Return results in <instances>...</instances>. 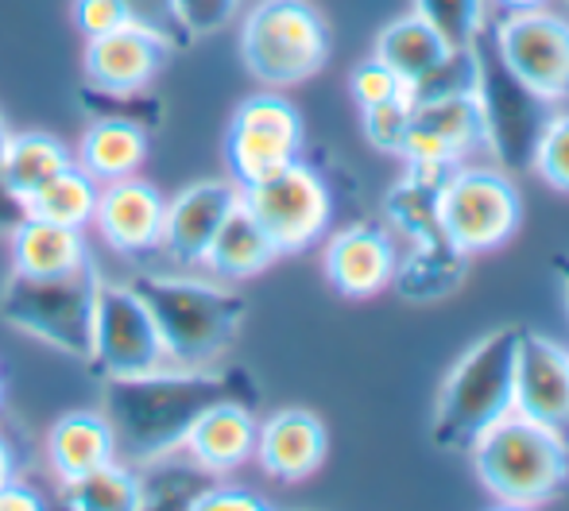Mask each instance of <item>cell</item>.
Returning a JSON list of instances; mask_svg holds the SVG:
<instances>
[{"label": "cell", "mask_w": 569, "mask_h": 511, "mask_svg": "<svg viewBox=\"0 0 569 511\" xmlns=\"http://www.w3.org/2000/svg\"><path fill=\"white\" fill-rule=\"evenodd\" d=\"M226 399H237V403L256 411L260 407V388H256L252 372L156 369L143 372V377H109L101 414L113 427L117 458L140 469L179 453L190 427L213 403H226Z\"/></svg>", "instance_id": "6da1fadb"}, {"label": "cell", "mask_w": 569, "mask_h": 511, "mask_svg": "<svg viewBox=\"0 0 569 511\" xmlns=\"http://www.w3.org/2000/svg\"><path fill=\"white\" fill-rule=\"evenodd\" d=\"M519 341H523V325H503L480 338L450 369L430 422V438L438 450L469 453L485 430L516 411Z\"/></svg>", "instance_id": "7a4b0ae2"}, {"label": "cell", "mask_w": 569, "mask_h": 511, "mask_svg": "<svg viewBox=\"0 0 569 511\" xmlns=\"http://www.w3.org/2000/svg\"><path fill=\"white\" fill-rule=\"evenodd\" d=\"M472 465L485 492L503 508H539L569 484V445L562 430L511 411L472 445Z\"/></svg>", "instance_id": "3957f363"}, {"label": "cell", "mask_w": 569, "mask_h": 511, "mask_svg": "<svg viewBox=\"0 0 569 511\" xmlns=\"http://www.w3.org/2000/svg\"><path fill=\"white\" fill-rule=\"evenodd\" d=\"M128 287L156 318L167 361L174 369H210L213 361H221L248 314V302L237 291L202 283V279L140 275Z\"/></svg>", "instance_id": "277c9868"}, {"label": "cell", "mask_w": 569, "mask_h": 511, "mask_svg": "<svg viewBox=\"0 0 569 511\" xmlns=\"http://www.w3.org/2000/svg\"><path fill=\"white\" fill-rule=\"evenodd\" d=\"M98 291L101 279L93 263L51 279H28L12 271V279L0 291V318L12 330L28 333V338L74 357V361H90Z\"/></svg>", "instance_id": "5b68a950"}, {"label": "cell", "mask_w": 569, "mask_h": 511, "mask_svg": "<svg viewBox=\"0 0 569 511\" xmlns=\"http://www.w3.org/2000/svg\"><path fill=\"white\" fill-rule=\"evenodd\" d=\"M240 59L268 90H291L326 67L330 28L310 0H260L240 28Z\"/></svg>", "instance_id": "8992f818"}, {"label": "cell", "mask_w": 569, "mask_h": 511, "mask_svg": "<svg viewBox=\"0 0 569 511\" xmlns=\"http://www.w3.org/2000/svg\"><path fill=\"white\" fill-rule=\"evenodd\" d=\"M472 47H477L480 62L477 106L480 121H485V148L492 151L500 171H527L535 163V148H539L550 117H555V101L542 98L500 59L492 31L488 36L480 31Z\"/></svg>", "instance_id": "52a82bcc"}, {"label": "cell", "mask_w": 569, "mask_h": 511, "mask_svg": "<svg viewBox=\"0 0 569 511\" xmlns=\"http://www.w3.org/2000/svg\"><path fill=\"white\" fill-rule=\"evenodd\" d=\"M442 237L461 255L496 252L516 237L523 202L516 182L500 167H461L457 163L438 202Z\"/></svg>", "instance_id": "ba28073f"}, {"label": "cell", "mask_w": 569, "mask_h": 511, "mask_svg": "<svg viewBox=\"0 0 569 511\" xmlns=\"http://www.w3.org/2000/svg\"><path fill=\"white\" fill-rule=\"evenodd\" d=\"M240 206L260 221L263 233L276 241L279 255L310 249L330 229L333 218L330 187L302 159L252 187H240Z\"/></svg>", "instance_id": "9c48e42d"}, {"label": "cell", "mask_w": 569, "mask_h": 511, "mask_svg": "<svg viewBox=\"0 0 569 511\" xmlns=\"http://www.w3.org/2000/svg\"><path fill=\"white\" fill-rule=\"evenodd\" d=\"M302 159V117L283 93H252L237 106L226 132V163L237 187L268 179V174Z\"/></svg>", "instance_id": "30bf717a"}, {"label": "cell", "mask_w": 569, "mask_h": 511, "mask_svg": "<svg viewBox=\"0 0 569 511\" xmlns=\"http://www.w3.org/2000/svg\"><path fill=\"white\" fill-rule=\"evenodd\" d=\"M90 364L106 380L143 377V372H156L167 364V349L156 330V318L128 283H101Z\"/></svg>", "instance_id": "8fae6325"}, {"label": "cell", "mask_w": 569, "mask_h": 511, "mask_svg": "<svg viewBox=\"0 0 569 511\" xmlns=\"http://www.w3.org/2000/svg\"><path fill=\"white\" fill-rule=\"evenodd\" d=\"M500 59L527 86L550 101H569V20L531 8V12H503L492 23Z\"/></svg>", "instance_id": "7c38bea8"}, {"label": "cell", "mask_w": 569, "mask_h": 511, "mask_svg": "<svg viewBox=\"0 0 569 511\" xmlns=\"http://www.w3.org/2000/svg\"><path fill=\"white\" fill-rule=\"evenodd\" d=\"M167 51H171V43L163 36L128 20L124 28L109 31V36L86 39V82L93 93H143L163 70Z\"/></svg>", "instance_id": "4fadbf2b"}, {"label": "cell", "mask_w": 569, "mask_h": 511, "mask_svg": "<svg viewBox=\"0 0 569 511\" xmlns=\"http://www.w3.org/2000/svg\"><path fill=\"white\" fill-rule=\"evenodd\" d=\"M163 213L167 202L151 182L117 179L101 182L98 190V210H93V226H98L101 241L120 255H148L163 241Z\"/></svg>", "instance_id": "5bb4252c"}, {"label": "cell", "mask_w": 569, "mask_h": 511, "mask_svg": "<svg viewBox=\"0 0 569 511\" xmlns=\"http://www.w3.org/2000/svg\"><path fill=\"white\" fill-rule=\"evenodd\" d=\"M480 148H485V121H480L477 93H472V98H446L427 101V106H411V124H407L399 156L457 167Z\"/></svg>", "instance_id": "9a60e30c"}, {"label": "cell", "mask_w": 569, "mask_h": 511, "mask_svg": "<svg viewBox=\"0 0 569 511\" xmlns=\"http://www.w3.org/2000/svg\"><path fill=\"white\" fill-rule=\"evenodd\" d=\"M330 453L326 422L307 407L276 411L263 427H256V461L271 481L299 484L322 469Z\"/></svg>", "instance_id": "2e32d148"}, {"label": "cell", "mask_w": 569, "mask_h": 511, "mask_svg": "<svg viewBox=\"0 0 569 511\" xmlns=\"http://www.w3.org/2000/svg\"><path fill=\"white\" fill-rule=\"evenodd\" d=\"M240 206V187L237 182H194L182 194H174V202H167L163 213V241L159 249L171 255L174 263H202L206 249L213 244L218 229L226 226V218Z\"/></svg>", "instance_id": "e0dca14e"}, {"label": "cell", "mask_w": 569, "mask_h": 511, "mask_svg": "<svg viewBox=\"0 0 569 511\" xmlns=\"http://www.w3.org/2000/svg\"><path fill=\"white\" fill-rule=\"evenodd\" d=\"M396 244H391L388 229L376 221H360V226L341 229L326 249V279L341 299H376L383 287H391L396 275Z\"/></svg>", "instance_id": "ac0fdd59"}, {"label": "cell", "mask_w": 569, "mask_h": 511, "mask_svg": "<svg viewBox=\"0 0 569 511\" xmlns=\"http://www.w3.org/2000/svg\"><path fill=\"white\" fill-rule=\"evenodd\" d=\"M516 411L542 427H569V349L531 330L516 353Z\"/></svg>", "instance_id": "d6986e66"}, {"label": "cell", "mask_w": 569, "mask_h": 511, "mask_svg": "<svg viewBox=\"0 0 569 511\" xmlns=\"http://www.w3.org/2000/svg\"><path fill=\"white\" fill-rule=\"evenodd\" d=\"M182 453L213 477L237 473L240 465H248V461L256 458L252 407L237 403V399L213 403L210 411L190 427V434L182 438Z\"/></svg>", "instance_id": "ffe728a7"}, {"label": "cell", "mask_w": 569, "mask_h": 511, "mask_svg": "<svg viewBox=\"0 0 569 511\" xmlns=\"http://www.w3.org/2000/svg\"><path fill=\"white\" fill-rule=\"evenodd\" d=\"M453 163H422V159H407V174L388 190L383 198V213L403 233L411 244H435L442 237V218H438V202H442V187L450 179Z\"/></svg>", "instance_id": "44dd1931"}, {"label": "cell", "mask_w": 569, "mask_h": 511, "mask_svg": "<svg viewBox=\"0 0 569 511\" xmlns=\"http://www.w3.org/2000/svg\"><path fill=\"white\" fill-rule=\"evenodd\" d=\"M8 249H12V271L28 279L70 275L90 263L82 229L54 226V221L31 218V213L16 221V229L8 233Z\"/></svg>", "instance_id": "7402d4cb"}, {"label": "cell", "mask_w": 569, "mask_h": 511, "mask_svg": "<svg viewBox=\"0 0 569 511\" xmlns=\"http://www.w3.org/2000/svg\"><path fill=\"white\" fill-rule=\"evenodd\" d=\"M47 461L62 484L93 473V469L117 461L113 427L101 411H70L47 434Z\"/></svg>", "instance_id": "603a6c76"}, {"label": "cell", "mask_w": 569, "mask_h": 511, "mask_svg": "<svg viewBox=\"0 0 569 511\" xmlns=\"http://www.w3.org/2000/svg\"><path fill=\"white\" fill-rule=\"evenodd\" d=\"M148 151H151L148 128L140 121L101 113L98 121L86 128L74 163L82 167L93 182H117L140 171V167L148 163Z\"/></svg>", "instance_id": "cb8c5ba5"}, {"label": "cell", "mask_w": 569, "mask_h": 511, "mask_svg": "<svg viewBox=\"0 0 569 511\" xmlns=\"http://www.w3.org/2000/svg\"><path fill=\"white\" fill-rule=\"evenodd\" d=\"M276 260H279L276 241L263 233V226L244 210V206H237V210L226 218V226L218 229L213 244L206 249L202 263L218 279L240 283V279H252V275H260V271H268Z\"/></svg>", "instance_id": "d4e9b609"}, {"label": "cell", "mask_w": 569, "mask_h": 511, "mask_svg": "<svg viewBox=\"0 0 569 511\" xmlns=\"http://www.w3.org/2000/svg\"><path fill=\"white\" fill-rule=\"evenodd\" d=\"M74 163L67 143L51 132H8L0 148V179L16 202H28L47 179Z\"/></svg>", "instance_id": "484cf974"}, {"label": "cell", "mask_w": 569, "mask_h": 511, "mask_svg": "<svg viewBox=\"0 0 569 511\" xmlns=\"http://www.w3.org/2000/svg\"><path fill=\"white\" fill-rule=\"evenodd\" d=\"M446 54H450V43L415 12L388 23V28L376 36V59L388 62L407 86L419 82L422 74H430Z\"/></svg>", "instance_id": "4316f807"}, {"label": "cell", "mask_w": 569, "mask_h": 511, "mask_svg": "<svg viewBox=\"0 0 569 511\" xmlns=\"http://www.w3.org/2000/svg\"><path fill=\"white\" fill-rule=\"evenodd\" d=\"M465 263H469V255L450 249L446 241L411 244V252L396 260L391 287H396L403 299H415V302L442 299V294H450L465 279Z\"/></svg>", "instance_id": "83f0119b"}, {"label": "cell", "mask_w": 569, "mask_h": 511, "mask_svg": "<svg viewBox=\"0 0 569 511\" xmlns=\"http://www.w3.org/2000/svg\"><path fill=\"white\" fill-rule=\"evenodd\" d=\"M98 190L101 182H93L78 163H70L67 171H59L54 179H47L36 194L23 202V213L31 218L54 221V226L86 229L93 226V210H98Z\"/></svg>", "instance_id": "f1b7e54d"}, {"label": "cell", "mask_w": 569, "mask_h": 511, "mask_svg": "<svg viewBox=\"0 0 569 511\" xmlns=\"http://www.w3.org/2000/svg\"><path fill=\"white\" fill-rule=\"evenodd\" d=\"M62 500L70 511H140V469L117 458L62 484Z\"/></svg>", "instance_id": "f546056e"}, {"label": "cell", "mask_w": 569, "mask_h": 511, "mask_svg": "<svg viewBox=\"0 0 569 511\" xmlns=\"http://www.w3.org/2000/svg\"><path fill=\"white\" fill-rule=\"evenodd\" d=\"M140 508L151 511H174V508H194L206 492L218 484V477L206 473L202 465H171L167 458L140 465Z\"/></svg>", "instance_id": "4dcf8cb0"}, {"label": "cell", "mask_w": 569, "mask_h": 511, "mask_svg": "<svg viewBox=\"0 0 569 511\" xmlns=\"http://www.w3.org/2000/svg\"><path fill=\"white\" fill-rule=\"evenodd\" d=\"M480 82V62L477 47H450L442 62L430 74H422L419 82L407 86L411 106H427V101H446V98H472Z\"/></svg>", "instance_id": "1f68e13d"}, {"label": "cell", "mask_w": 569, "mask_h": 511, "mask_svg": "<svg viewBox=\"0 0 569 511\" xmlns=\"http://www.w3.org/2000/svg\"><path fill=\"white\" fill-rule=\"evenodd\" d=\"M415 16H422L450 47H469L488 28L485 0H415Z\"/></svg>", "instance_id": "d6a6232c"}, {"label": "cell", "mask_w": 569, "mask_h": 511, "mask_svg": "<svg viewBox=\"0 0 569 511\" xmlns=\"http://www.w3.org/2000/svg\"><path fill=\"white\" fill-rule=\"evenodd\" d=\"M535 171L558 194H569V113H555L535 148Z\"/></svg>", "instance_id": "836d02e7"}, {"label": "cell", "mask_w": 569, "mask_h": 511, "mask_svg": "<svg viewBox=\"0 0 569 511\" xmlns=\"http://www.w3.org/2000/svg\"><path fill=\"white\" fill-rule=\"evenodd\" d=\"M365 113V136L376 151H388V156H399L403 148V136H407V124H411V98H391V101H380V106H368L360 109Z\"/></svg>", "instance_id": "e575fe53"}, {"label": "cell", "mask_w": 569, "mask_h": 511, "mask_svg": "<svg viewBox=\"0 0 569 511\" xmlns=\"http://www.w3.org/2000/svg\"><path fill=\"white\" fill-rule=\"evenodd\" d=\"M349 93L360 109L368 106H380V101H391V98H403L407 93V82L380 59H368V62H357L349 74Z\"/></svg>", "instance_id": "d590c367"}, {"label": "cell", "mask_w": 569, "mask_h": 511, "mask_svg": "<svg viewBox=\"0 0 569 511\" xmlns=\"http://www.w3.org/2000/svg\"><path fill=\"white\" fill-rule=\"evenodd\" d=\"M171 4H174V12H179L182 28H187V36L202 39L226 28L232 16H237L240 0H171Z\"/></svg>", "instance_id": "8d00e7d4"}, {"label": "cell", "mask_w": 569, "mask_h": 511, "mask_svg": "<svg viewBox=\"0 0 569 511\" xmlns=\"http://www.w3.org/2000/svg\"><path fill=\"white\" fill-rule=\"evenodd\" d=\"M120 4L128 8V20L151 28L156 36H163L171 47H187L190 43L187 28H182V20H179V12H174L171 0H120Z\"/></svg>", "instance_id": "74e56055"}, {"label": "cell", "mask_w": 569, "mask_h": 511, "mask_svg": "<svg viewBox=\"0 0 569 511\" xmlns=\"http://www.w3.org/2000/svg\"><path fill=\"white\" fill-rule=\"evenodd\" d=\"M128 8L120 0H74V28L82 39H98L124 28Z\"/></svg>", "instance_id": "f35d334b"}, {"label": "cell", "mask_w": 569, "mask_h": 511, "mask_svg": "<svg viewBox=\"0 0 569 511\" xmlns=\"http://www.w3.org/2000/svg\"><path fill=\"white\" fill-rule=\"evenodd\" d=\"M260 508H268L263 497H256L248 489H226V484H213L194 504V511H260Z\"/></svg>", "instance_id": "ab89813d"}, {"label": "cell", "mask_w": 569, "mask_h": 511, "mask_svg": "<svg viewBox=\"0 0 569 511\" xmlns=\"http://www.w3.org/2000/svg\"><path fill=\"white\" fill-rule=\"evenodd\" d=\"M43 508V497L28 484H20L12 477L8 484H0V511H39Z\"/></svg>", "instance_id": "60d3db41"}, {"label": "cell", "mask_w": 569, "mask_h": 511, "mask_svg": "<svg viewBox=\"0 0 569 511\" xmlns=\"http://www.w3.org/2000/svg\"><path fill=\"white\" fill-rule=\"evenodd\" d=\"M4 136H8V128H4V121H0V148H4ZM20 218H23V206L8 194L4 179H0V233H12Z\"/></svg>", "instance_id": "b9f144b4"}, {"label": "cell", "mask_w": 569, "mask_h": 511, "mask_svg": "<svg viewBox=\"0 0 569 511\" xmlns=\"http://www.w3.org/2000/svg\"><path fill=\"white\" fill-rule=\"evenodd\" d=\"M16 477V453H12V442L8 434L0 430V484H8Z\"/></svg>", "instance_id": "7bdbcfd3"}, {"label": "cell", "mask_w": 569, "mask_h": 511, "mask_svg": "<svg viewBox=\"0 0 569 511\" xmlns=\"http://www.w3.org/2000/svg\"><path fill=\"white\" fill-rule=\"evenodd\" d=\"M550 0H496L500 12H531V8H547Z\"/></svg>", "instance_id": "ee69618b"}, {"label": "cell", "mask_w": 569, "mask_h": 511, "mask_svg": "<svg viewBox=\"0 0 569 511\" xmlns=\"http://www.w3.org/2000/svg\"><path fill=\"white\" fill-rule=\"evenodd\" d=\"M555 275H558V283H562V294H566V307H569V252H558L555 255Z\"/></svg>", "instance_id": "f6af8a7d"}, {"label": "cell", "mask_w": 569, "mask_h": 511, "mask_svg": "<svg viewBox=\"0 0 569 511\" xmlns=\"http://www.w3.org/2000/svg\"><path fill=\"white\" fill-rule=\"evenodd\" d=\"M0 403H4V372H0Z\"/></svg>", "instance_id": "bcb514c9"}]
</instances>
